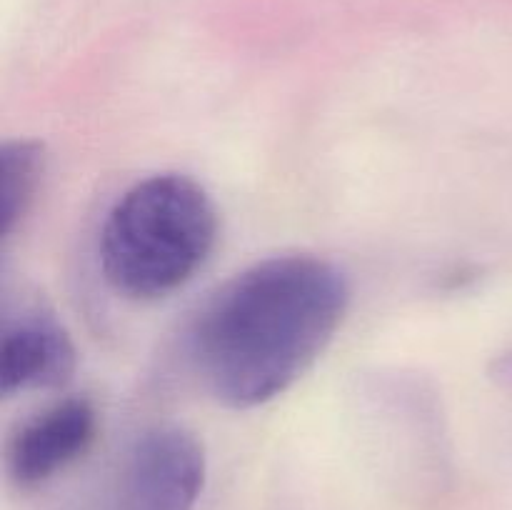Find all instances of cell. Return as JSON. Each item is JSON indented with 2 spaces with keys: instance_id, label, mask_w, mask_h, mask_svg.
<instances>
[{
  "instance_id": "obj_1",
  "label": "cell",
  "mask_w": 512,
  "mask_h": 510,
  "mask_svg": "<svg viewBox=\"0 0 512 510\" xmlns=\"http://www.w3.org/2000/svg\"><path fill=\"white\" fill-rule=\"evenodd\" d=\"M350 305L330 260L275 255L220 285L190 330V360L205 390L235 410L278 398L320 358Z\"/></svg>"
},
{
  "instance_id": "obj_2",
  "label": "cell",
  "mask_w": 512,
  "mask_h": 510,
  "mask_svg": "<svg viewBox=\"0 0 512 510\" xmlns=\"http://www.w3.org/2000/svg\"><path fill=\"white\" fill-rule=\"evenodd\" d=\"M218 243V210L200 183L158 173L125 190L100 230V268L115 293L158 300L183 288Z\"/></svg>"
},
{
  "instance_id": "obj_3",
  "label": "cell",
  "mask_w": 512,
  "mask_h": 510,
  "mask_svg": "<svg viewBox=\"0 0 512 510\" xmlns=\"http://www.w3.org/2000/svg\"><path fill=\"white\" fill-rule=\"evenodd\" d=\"M203 485V443L178 425H158L60 510H195Z\"/></svg>"
},
{
  "instance_id": "obj_4",
  "label": "cell",
  "mask_w": 512,
  "mask_h": 510,
  "mask_svg": "<svg viewBox=\"0 0 512 510\" xmlns=\"http://www.w3.org/2000/svg\"><path fill=\"white\" fill-rule=\"evenodd\" d=\"M95 438V405L83 395L63 398L15 430L5 450V473L18 490H35L78 463Z\"/></svg>"
},
{
  "instance_id": "obj_5",
  "label": "cell",
  "mask_w": 512,
  "mask_h": 510,
  "mask_svg": "<svg viewBox=\"0 0 512 510\" xmlns=\"http://www.w3.org/2000/svg\"><path fill=\"white\" fill-rule=\"evenodd\" d=\"M75 373V345L63 325L43 313L5 325L0 343V393L60 388Z\"/></svg>"
},
{
  "instance_id": "obj_6",
  "label": "cell",
  "mask_w": 512,
  "mask_h": 510,
  "mask_svg": "<svg viewBox=\"0 0 512 510\" xmlns=\"http://www.w3.org/2000/svg\"><path fill=\"white\" fill-rule=\"evenodd\" d=\"M45 175L38 140H10L0 150V240L8 243L35 205Z\"/></svg>"
},
{
  "instance_id": "obj_7",
  "label": "cell",
  "mask_w": 512,
  "mask_h": 510,
  "mask_svg": "<svg viewBox=\"0 0 512 510\" xmlns=\"http://www.w3.org/2000/svg\"><path fill=\"white\" fill-rule=\"evenodd\" d=\"M493 375L500 380V383L505 385V388H512V353L503 355V358L495 363Z\"/></svg>"
}]
</instances>
